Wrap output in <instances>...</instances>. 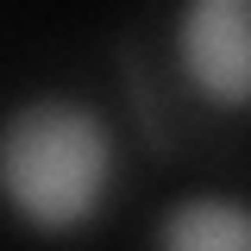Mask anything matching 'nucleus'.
Instances as JSON below:
<instances>
[{"mask_svg": "<svg viewBox=\"0 0 251 251\" xmlns=\"http://www.w3.org/2000/svg\"><path fill=\"white\" fill-rule=\"evenodd\" d=\"M113 182V132L69 94H38L0 120V201L38 232L94 220Z\"/></svg>", "mask_w": 251, "mask_h": 251, "instance_id": "obj_1", "label": "nucleus"}, {"mask_svg": "<svg viewBox=\"0 0 251 251\" xmlns=\"http://www.w3.org/2000/svg\"><path fill=\"white\" fill-rule=\"evenodd\" d=\"M245 13H251V0H188V13H182V38H176L182 69L220 107H245V88H251Z\"/></svg>", "mask_w": 251, "mask_h": 251, "instance_id": "obj_2", "label": "nucleus"}, {"mask_svg": "<svg viewBox=\"0 0 251 251\" xmlns=\"http://www.w3.org/2000/svg\"><path fill=\"white\" fill-rule=\"evenodd\" d=\"M157 239H163L170 251H245L251 220H245L239 201L207 195V201H182L176 214L157 226Z\"/></svg>", "mask_w": 251, "mask_h": 251, "instance_id": "obj_3", "label": "nucleus"}]
</instances>
